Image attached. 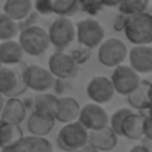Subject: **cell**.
Segmentation results:
<instances>
[{"instance_id": "obj_36", "label": "cell", "mask_w": 152, "mask_h": 152, "mask_svg": "<svg viewBox=\"0 0 152 152\" xmlns=\"http://www.w3.org/2000/svg\"><path fill=\"white\" fill-rule=\"evenodd\" d=\"M3 104H5V97L0 94V112H2V109H3Z\"/></svg>"}, {"instance_id": "obj_30", "label": "cell", "mask_w": 152, "mask_h": 152, "mask_svg": "<svg viewBox=\"0 0 152 152\" xmlns=\"http://www.w3.org/2000/svg\"><path fill=\"white\" fill-rule=\"evenodd\" d=\"M34 9L39 12V14H43V15H48V14H52V8H51V0H39L34 5Z\"/></svg>"}, {"instance_id": "obj_28", "label": "cell", "mask_w": 152, "mask_h": 152, "mask_svg": "<svg viewBox=\"0 0 152 152\" xmlns=\"http://www.w3.org/2000/svg\"><path fill=\"white\" fill-rule=\"evenodd\" d=\"M133 110L130 107H122V109H118L116 112H113V115L109 118V128L116 134V136H121V125H122V121L131 113Z\"/></svg>"}, {"instance_id": "obj_8", "label": "cell", "mask_w": 152, "mask_h": 152, "mask_svg": "<svg viewBox=\"0 0 152 152\" xmlns=\"http://www.w3.org/2000/svg\"><path fill=\"white\" fill-rule=\"evenodd\" d=\"M23 76H24V82H26V87L42 94V93H46L48 90H51L55 84V78L43 67L40 66H27L24 70H23Z\"/></svg>"}, {"instance_id": "obj_12", "label": "cell", "mask_w": 152, "mask_h": 152, "mask_svg": "<svg viewBox=\"0 0 152 152\" xmlns=\"http://www.w3.org/2000/svg\"><path fill=\"white\" fill-rule=\"evenodd\" d=\"M115 91L106 76H96L87 85V96L93 100L94 104H104L112 100Z\"/></svg>"}, {"instance_id": "obj_13", "label": "cell", "mask_w": 152, "mask_h": 152, "mask_svg": "<svg viewBox=\"0 0 152 152\" xmlns=\"http://www.w3.org/2000/svg\"><path fill=\"white\" fill-rule=\"evenodd\" d=\"M127 55H128L130 67L137 75L152 72V48L151 46H133Z\"/></svg>"}, {"instance_id": "obj_33", "label": "cell", "mask_w": 152, "mask_h": 152, "mask_svg": "<svg viewBox=\"0 0 152 152\" xmlns=\"http://www.w3.org/2000/svg\"><path fill=\"white\" fill-rule=\"evenodd\" d=\"M125 20H127V17H124V15H119L118 18H115V24H113V28H115V30H124V26H125Z\"/></svg>"}, {"instance_id": "obj_7", "label": "cell", "mask_w": 152, "mask_h": 152, "mask_svg": "<svg viewBox=\"0 0 152 152\" xmlns=\"http://www.w3.org/2000/svg\"><path fill=\"white\" fill-rule=\"evenodd\" d=\"M27 90L23 70H15L14 67L2 66L0 67V94L3 97L17 99V96L23 94Z\"/></svg>"}, {"instance_id": "obj_37", "label": "cell", "mask_w": 152, "mask_h": 152, "mask_svg": "<svg viewBox=\"0 0 152 152\" xmlns=\"http://www.w3.org/2000/svg\"><path fill=\"white\" fill-rule=\"evenodd\" d=\"M0 67H2V63H0Z\"/></svg>"}, {"instance_id": "obj_14", "label": "cell", "mask_w": 152, "mask_h": 152, "mask_svg": "<svg viewBox=\"0 0 152 152\" xmlns=\"http://www.w3.org/2000/svg\"><path fill=\"white\" fill-rule=\"evenodd\" d=\"M0 152H52V143L48 139L27 136Z\"/></svg>"}, {"instance_id": "obj_3", "label": "cell", "mask_w": 152, "mask_h": 152, "mask_svg": "<svg viewBox=\"0 0 152 152\" xmlns=\"http://www.w3.org/2000/svg\"><path fill=\"white\" fill-rule=\"evenodd\" d=\"M75 33L79 45H82L85 49H93L97 48L103 40H104V28L103 26L93 20V18H85L76 23L75 26Z\"/></svg>"}, {"instance_id": "obj_5", "label": "cell", "mask_w": 152, "mask_h": 152, "mask_svg": "<svg viewBox=\"0 0 152 152\" xmlns=\"http://www.w3.org/2000/svg\"><path fill=\"white\" fill-rule=\"evenodd\" d=\"M127 46L122 40L112 37V39H106L99 45V51H97V57L100 64H103L104 67H118L124 63V60L127 58Z\"/></svg>"}, {"instance_id": "obj_34", "label": "cell", "mask_w": 152, "mask_h": 152, "mask_svg": "<svg viewBox=\"0 0 152 152\" xmlns=\"http://www.w3.org/2000/svg\"><path fill=\"white\" fill-rule=\"evenodd\" d=\"M128 152H151V151L145 149V148H143V146H140V145H136V146H133Z\"/></svg>"}, {"instance_id": "obj_4", "label": "cell", "mask_w": 152, "mask_h": 152, "mask_svg": "<svg viewBox=\"0 0 152 152\" xmlns=\"http://www.w3.org/2000/svg\"><path fill=\"white\" fill-rule=\"evenodd\" d=\"M88 131L76 121L66 124L57 136V145L66 152H75L87 145Z\"/></svg>"}, {"instance_id": "obj_11", "label": "cell", "mask_w": 152, "mask_h": 152, "mask_svg": "<svg viewBox=\"0 0 152 152\" xmlns=\"http://www.w3.org/2000/svg\"><path fill=\"white\" fill-rule=\"evenodd\" d=\"M48 72L57 79L69 81L76 75L78 66L75 64L72 57L63 51H55L48 60Z\"/></svg>"}, {"instance_id": "obj_24", "label": "cell", "mask_w": 152, "mask_h": 152, "mask_svg": "<svg viewBox=\"0 0 152 152\" xmlns=\"http://www.w3.org/2000/svg\"><path fill=\"white\" fill-rule=\"evenodd\" d=\"M23 137L24 136H23L20 125H11L0 119V149L12 146Z\"/></svg>"}, {"instance_id": "obj_21", "label": "cell", "mask_w": 152, "mask_h": 152, "mask_svg": "<svg viewBox=\"0 0 152 152\" xmlns=\"http://www.w3.org/2000/svg\"><path fill=\"white\" fill-rule=\"evenodd\" d=\"M31 9L33 3L30 0H8L3 5V14L15 23L26 20L31 14Z\"/></svg>"}, {"instance_id": "obj_19", "label": "cell", "mask_w": 152, "mask_h": 152, "mask_svg": "<svg viewBox=\"0 0 152 152\" xmlns=\"http://www.w3.org/2000/svg\"><path fill=\"white\" fill-rule=\"evenodd\" d=\"M33 107L36 113L55 121V115L58 110V97L51 93H42L34 97Z\"/></svg>"}, {"instance_id": "obj_25", "label": "cell", "mask_w": 152, "mask_h": 152, "mask_svg": "<svg viewBox=\"0 0 152 152\" xmlns=\"http://www.w3.org/2000/svg\"><path fill=\"white\" fill-rule=\"evenodd\" d=\"M52 14H57L60 18H70L79 11V2L76 0H51Z\"/></svg>"}, {"instance_id": "obj_18", "label": "cell", "mask_w": 152, "mask_h": 152, "mask_svg": "<svg viewBox=\"0 0 152 152\" xmlns=\"http://www.w3.org/2000/svg\"><path fill=\"white\" fill-rule=\"evenodd\" d=\"M81 112V106L78 100L73 97H60L58 99V110L55 115V119L63 124L76 122Z\"/></svg>"}, {"instance_id": "obj_22", "label": "cell", "mask_w": 152, "mask_h": 152, "mask_svg": "<svg viewBox=\"0 0 152 152\" xmlns=\"http://www.w3.org/2000/svg\"><path fill=\"white\" fill-rule=\"evenodd\" d=\"M24 52L18 42L15 40H6L0 43V63L2 66H15L23 61Z\"/></svg>"}, {"instance_id": "obj_32", "label": "cell", "mask_w": 152, "mask_h": 152, "mask_svg": "<svg viewBox=\"0 0 152 152\" xmlns=\"http://www.w3.org/2000/svg\"><path fill=\"white\" fill-rule=\"evenodd\" d=\"M143 137L152 139V124H151L149 116H145V119H143Z\"/></svg>"}, {"instance_id": "obj_27", "label": "cell", "mask_w": 152, "mask_h": 152, "mask_svg": "<svg viewBox=\"0 0 152 152\" xmlns=\"http://www.w3.org/2000/svg\"><path fill=\"white\" fill-rule=\"evenodd\" d=\"M18 34V24L8 18L3 12H0V40H14V37Z\"/></svg>"}, {"instance_id": "obj_16", "label": "cell", "mask_w": 152, "mask_h": 152, "mask_svg": "<svg viewBox=\"0 0 152 152\" xmlns=\"http://www.w3.org/2000/svg\"><path fill=\"white\" fill-rule=\"evenodd\" d=\"M27 115L26 104L20 99H8L5 100L3 109L0 112V119L11 125H20Z\"/></svg>"}, {"instance_id": "obj_23", "label": "cell", "mask_w": 152, "mask_h": 152, "mask_svg": "<svg viewBox=\"0 0 152 152\" xmlns=\"http://www.w3.org/2000/svg\"><path fill=\"white\" fill-rule=\"evenodd\" d=\"M54 124H55L54 119L45 118L36 112H31V115L27 119V128L30 131V136L40 137V139H45V136L51 133V130L54 128Z\"/></svg>"}, {"instance_id": "obj_35", "label": "cell", "mask_w": 152, "mask_h": 152, "mask_svg": "<svg viewBox=\"0 0 152 152\" xmlns=\"http://www.w3.org/2000/svg\"><path fill=\"white\" fill-rule=\"evenodd\" d=\"M75 152H97V151H96V149H93L91 146L85 145L84 148H81V149H78V151H75Z\"/></svg>"}, {"instance_id": "obj_29", "label": "cell", "mask_w": 152, "mask_h": 152, "mask_svg": "<svg viewBox=\"0 0 152 152\" xmlns=\"http://www.w3.org/2000/svg\"><path fill=\"white\" fill-rule=\"evenodd\" d=\"M70 57H72V60L75 61V64L78 66L79 63H85V61L90 58V49L81 48V51H75Z\"/></svg>"}, {"instance_id": "obj_2", "label": "cell", "mask_w": 152, "mask_h": 152, "mask_svg": "<svg viewBox=\"0 0 152 152\" xmlns=\"http://www.w3.org/2000/svg\"><path fill=\"white\" fill-rule=\"evenodd\" d=\"M20 46L24 54L39 57L45 54L49 48V39L45 28L39 26H28L20 33Z\"/></svg>"}, {"instance_id": "obj_10", "label": "cell", "mask_w": 152, "mask_h": 152, "mask_svg": "<svg viewBox=\"0 0 152 152\" xmlns=\"http://www.w3.org/2000/svg\"><path fill=\"white\" fill-rule=\"evenodd\" d=\"M78 122L87 131H97V130L109 127V116L104 107L94 103H88L84 107H81Z\"/></svg>"}, {"instance_id": "obj_6", "label": "cell", "mask_w": 152, "mask_h": 152, "mask_svg": "<svg viewBox=\"0 0 152 152\" xmlns=\"http://www.w3.org/2000/svg\"><path fill=\"white\" fill-rule=\"evenodd\" d=\"M46 33L49 39V45L55 46L58 51L69 48V45H72L76 36L75 24L69 18H60V17L51 23L49 30Z\"/></svg>"}, {"instance_id": "obj_20", "label": "cell", "mask_w": 152, "mask_h": 152, "mask_svg": "<svg viewBox=\"0 0 152 152\" xmlns=\"http://www.w3.org/2000/svg\"><path fill=\"white\" fill-rule=\"evenodd\" d=\"M143 119L145 116L142 113L131 112L121 125V136L130 139V140H139L143 137Z\"/></svg>"}, {"instance_id": "obj_15", "label": "cell", "mask_w": 152, "mask_h": 152, "mask_svg": "<svg viewBox=\"0 0 152 152\" xmlns=\"http://www.w3.org/2000/svg\"><path fill=\"white\" fill-rule=\"evenodd\" d=\"M87 145L96 149L97 152H109L118 145V136L109 127L97 131H90Z\"/></svg>"}, {"instance_id": "obj_17", "label": "cell", "mask_w": 152, "mask_h": 152, "mask_svg": "<svg viewBox=\"0 0 152 152\" xmlns=\"http://www.w3.org/2000/svg\"><path fill=\"white\" fill-rule=\"evenodd\" d=\"M127 102L131 106L130 109L137 110H149L151 107V82L149 81H140L134 91H131L127 96Z\"/></svg>"}, {"instance_id": "obj_26", "label": "cell", "mask_w": 152, "mask_h": 152, "mask_svg": "<svg viewBox=\"0 0 152 152\" xmlns=\"http://www.w3.org/2000/svg\"><path fill=\"white\" fill-rule=\"evenodd\" d=\"M148 6H149V3L146 0H124V2L118 3V9H119L121 15H124L127 18L146 12Z\"/></svg>"}, {"instance_id": "obj_31", "label": "cell", "mask_w": 152, "mask_h": 152, "mask_svg": "<svg viewBox=\"0 0 152 152\" xmlns=\"http://www.w3.org/2000/svg\"><path fill=\"white\" fill-rule=\"evenodd\" d=\"M102 6H103V3H90V2H87V3H79V8H82L85 12H88V14H97L100 9H102Z\"/></svg>"}, {"instance_id": "obj_9", "label": "cell", "mask_w": 152, "mask_h": 152, "mask_svg": "<svg viewBox=\"0 0 152 152\" xmlns=\"http://www.w3.org/2000/svg\"><path fill=\"white\" fill-rule=\"evenodd\" d=\"M109 81H110L115 93H118L121 96H128L139 85L140 76L130 66L121 64V66L115 67V70L112 72V76H110Z\"/></svg>"}, {"instance_id": "obj_1", "label": "cell", "mask_w": 152, "mask_h": 152, "mask_svg": "<svg viewBox=\"0 0 152 152\" xmlns=\"http://www.w3.org/2000/svg\"><path fill=\"white\" fill-rule=\"evenodd\" d=\"M134 46H149L152 42V17L149 12L137 14L125 20L122 30Z\"/></svg>"}]
</instances>
